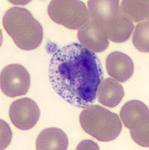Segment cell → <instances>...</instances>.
<instances>
[{
    "label": "cell",
    "instance_id": "obj_1",
    "mask_svg": "<svg viewBox=\"0 0 149 150\" xmlns=\"http://www.w3.org/2000/svg\"><path fill=\"white\" fill-rule=\"evenodd\" d=\"M49 78L54 91L69 104L86 108L96 99L103 80L102 63L96 54L79 43L59 47L49 43Z\"/></svg>",
    "mask_w": 149,
    "mask_h": 150
},
{
    "label": "cell",
    "instance_id": "obj_10",
    "mask_svg": "<svg viewBox=\"0 0 149 150\" xmlns=\"http://www.w3.org/2000/svg\"><path fill=\"white\" fill-rule=\"evenodd\" d=\"M87 4L91 20L105 28L119 13L118 0H90Z\"/></svg>",
    "mask_w": 149,
    "mask_h": 150
},
{
    "label": "cell",
    "instance_id": "obj_6",
    "mask_svg": "<svg viewBox=\"0 0 149 150\" xmlns=\"http://www.w3.org/2000/svg\"><path fill=\"white\" fill-rule=\"evenodd\" d=\"M1 90L8 97L23 96L31 87V76L23 66L17 64H9L1 72Z\"/></svg>",
    "mask_w": 149,
    "mask_h": 150
},
{
    "label": "cell",
    "instance_id": "obj_11",
    "mask_svg": "<svg viewBox=\"0 0 149 150\" xmlns=\"http://www.w3.org/2000/svg\"><path fill=\"white\" fill-rule=\"evenodd\" d=\"M124 96L125 91L121 84L111 78L102 80L97 89L96 96L98 102L107 107L117 106Z\"/></svg>",
    "mask_w": 149,
    "mask_h": 150
},
{
    "label": "cell",
    "instance_id": "obj_5",
    "mask_svg": "<svg viewBox=\"0 0 149 150\" xmlns=\"http://www.w3.org/2000/svg\"><path fill=\"white\" fill-rule=\"evenodd\" d=\"M120 117L125 126L130 129L133 141L143 147L149 146V110L139 100L128 101L122 106Z\"/></svg>",
    "mask_w": 149,
    "mask_h": 150
},
{
    "label": "cell",
    "instance_id": "obj_9",
    "mask_svg": "<svg viewBox=\"0 0 149 150\" xmlns=\"http://www.w3.org/2000/svg\"><path fill=\"white\" fill-rule=\"evenodd\" d=\"M106 69L115 80L125 82L133 76L134 64L128 54L121 52H113L107 57Z\"/></svg>",
    "mask_w": 149,
    "mask_h": 150
},
{
    "label": "cell",
    "instance_id": "obj_15",
    "mask_svg": "<svg viewBox=\"0 0 149 150\" xmlns=\"http://www.w3.org/2000/svg\"><path fill=\"white\" fill-rule=\"evenodd\" d=\"M133 46L142 52H149V23L142 22L136 25L132 38Z\"/></svg>",
    "mask_w": 149,
    "mask_h": 150
},
{
    "label": "cell",
    "instance_id": "obj_16",
    "mask_svg": "<svg viewBox=\"0 0 149 150\" xmlns=\"http://www.w3.org/2000/svg\"><path fill=\"white\" fill-rule=\"evenodd\" d=\"M1 122V145L0 149H5L11 144L12 139V132L10 126L2 120H0Z\"/></svg>",
    "mask_w": 149,
    "mask_h": 150
},
{
    "label": "cell",
    "instance_id": "obj_17",
    "mask_svg": "<svg viewBox=\"0 0 149 150\" xmlns=\"http://www.w3.org/2000/svg\"><path fill=\"white\" fill-rule=\"evenodd\" d=\"M77 149H99V147L92 140H83L78 146Z\"/></svg>",
    "mask_w": 149,
    "mask_h": 150
},
{
    "label": "cell",
    "instance_id": "obj_14",
    "mask_svg": "<svg viewBox=\"0 0 149 150\" xmlns=\"http://www.w3.org/2000/svg\"><path fill=\"white\" fill-rule=\"evenodd\" d=\"M148 0H124L119 7V13L131 22H142L148 19Z\"/></svg>",
    "mask_w": 149,
    "mask_h": 150
},
{
    "label": "cell",
    "instance_id": "obj_13",
    "mask_svg": "<svg viewBox=\"0 0 149 150\" xmlns=\"http://www.w3.org/2000/svg\"><path fill=\"white\" fill-rule=\"evenodd\" d=\"M105 29L108 40L114 43H123L129 39L134 29V25L129 19L119 13L105 26Z\"/></svg>",
    "mask_w": 149,
    "mask_h": 150
},
{
    "label": "cell",
    "instance_id": "obj_8",
    "mask_svg": "<svg viewBox=\"0 0 149 150\" xmlns=\"http://www.w3.org/2000/svg\"><path fill=\"white\" fill-rule=\"evenodd\" d=\"M78 39L83 47L93 52H102L109 46L105 28L92 20L78 30Z\"/></svg>",
    "mask_w": 149,
    "mask_h": 150
},
{
    "label": "cell",
    "instance_id": "obj_3",
    "mask_svg": "<svg viewBox=\"0 0 149 150\" xmlns=\"http://www.w3.org/2000/svg\"><path fill=\"white\" fill-rule=\"evenodd\" d=\"M79 121L84 132L102 142L117 139L122 129V124L117 114L98 105H92L84 108Z\"/></svg>",
    "mask_w": 149,
    "mask_h": 150
},
{
    "label": "cell",
    "instance_id": "obj_4",
    "mask_svg": "<svg viewBox=\"0 0 149 150\" xmlns=\"http://www.w3.org/2000/svg\"><path fill=\"white\" fill-rule=\"evenodd\" d=\"M54 23L70 29H81L90 20L85 4L78 0H53L47 8Z\"/></svg>",
    "mask_w": 149,
    "mask_h": 150
},
{
    "label": "cell",
    "instance_id": "obj_7",
    "mask_svg": "<svg viewBox=\"0 0 149 150\" xmlns=\"http://www.w3.org/2000/svg\"><path fill=\"white\" fill-rule=\"evenodd\" d=\"M40 111L33 99L23 98L17 99L11 105L9 117L15 127L23 131L32 129L40 119Z\"/></svg>",
    "mask_w": 149,
    "mask_h": 150
},
{
    "label": "cell",
    "instance_id": "obj_12",
    "mask_svg": "<svg viewBox=\"0 0 149 150\" xmlns=\"http://www.w3.org/2000/svg\"><path fill=\"white\" fill-rule=\"evenodd\" d=\"M69 146L67 136L62 129L48 128L39 134L36 140L37 150H66Z\"/></svg>",
    "mask_w": 149,
    "mask_h": 150
},
{
    "label": "cell",
    "instance_id": "obj_2",
    "mask_svg": "<svg viewBox=\"0 0 149 150\" xmlns=\"http://www.w3.org/2000/svg\"><path fill=\"white\" fill-rule=\"evenodd\" d=\"M2 23L7 33L21 50H34L43 41V27L27 9L11 8L5 12Z\"/></svg>",
    "mask_w": 149,
    "mask_h": 150
}]
</instances>
